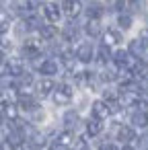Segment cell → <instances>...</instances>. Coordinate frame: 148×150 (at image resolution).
<instances>
[{"label": "cell", "instance_id": "836d02e7", "mask_svg": "<svg viewBox=\"0 0 148 150\" xmlns=\"http://www.w3.org/2000/svg\"><path fill=\"white\" fill-rule=\"evenodd\" d=\"M113 6H115V11H121V8H123V0H115Z\"/></svg>", "mask_w": 148, "mask_h": 150}, {"label": "cell", "instance_id": "8fae6325", "mask_svg": "<svg viewBox=\"0 0 148 150\" xmlns=\"http://www.w3.org/2000/svg\"><path fill=\"white\" fill-rule=\"evenodd\" d=\"M84 31H86V35H91V37H99V35H101V21H99V19H89L86 25H84Z\"/></svg>", "mask_w": 148, "mask_h": 150}, {"label": "cell", "instance_id": "44dd1931", "mask_svg": "<svg viewBox=\"0 0 148 150\" xmlns=\"http://www.w3.org/2000/svg\"><path fill=\"white\" fill-rule=\"evenodd\" d=\"M39 47L35 45V43H25V47H23V56L25 58H29V60H35V58H39Z\"/></svg>", "mask_w": 148, "mask_h": 150}, {"label": "cell", "instance_id": "7a4b0ae2", "mask_svg": "<svg viewBox=\"0 0 148 150\" xmlns=\"http://www.w3.org/2000/svg\"><path fill=\"white\" fill-rule=\"evenodd\" d=\"M109 115H111V107H109L105 101H95V103H93V117H95V119L103 121V119H107Z\"/></svg>", "mask_w": 148, "mask_h": 150}, {"label": "cell", "instance_id": "277c9868", "mask_svg": "<svg viewBox=\"0 0 148 150\" xmlns=\"http://www.w3.org/2000/svg\"><path fill=\"white\" fill-rule=\"evenodd\" d=\"M74 58L78 60V62H91L93 60V45L91 43H80L78 47H76V54H74Z\"/></svg>", "mask_w": 148, "mask_h": 150}, {"label": "cell", "instance_id": "1f68e13d", "mask_svg": "<svg viewBox=\"0 0 148 150\" xmlns=\"http://www.w3.org/2000/svg\"><path fill=\"white\" fill-rule=\"evenodd\" d=\"M76 150H89L86 142H84V140H78V144H76Z\"/></svg>", "mask_w": 148, "mask_h": 150}, {"label": "cell", "instance_id": "cb8c5ba5", "mask_svg": "<svg viewBox=\"0 0 148 150\" xmlns=\"http://www.w3.org/2000/svg\"><path fill=\"white\" fill-rule=\"evenodd\" d=\"M70 142H72V134H70V132H64V134H60V136L56 138V144H58L60 148H68Z\"/></svg>", "mask_w": 148, "mask_h": 150}, {"label": "cell", "instance_id": "f1b7e54d", "mask_svg": "<svg viewBox=\"0 0 148 150\" xmlns=\"http://www.w3.org/2000/svg\"><path fill=\"white\" fill-rule=\"evenodd\" d=\"M8 23H11L8 13L6 11H0V27H8Z\"/></svg>", "mask_w": 148, "mask_h": 150}, {"label": "cell", "instance_id": "9c48e42d", "mask_svg": "<svg viewBox=\"0 0 148 150\" xmlns=\"http://www.w3.org/2000/svg\"><path fill=\"white\" fill-rule=\"evenodd\" d=\"M121 41V35H119V31H115V29H107L105 33H103V43L107 45V47H111V45H117Z\"/></svg>", "mask_w": 148, "mask_h": 150}, {"label": "cell", "instance_id": "7c38bea8", "mask_svg": "<svg viewBox=\"0 0 148 150\" xmlns=\"http://www.w3.org/2000/svg\"><path fill=\"white\" fill-rule=\"evenodd\" d=\"M117 140H121V142H132V140H136L134 127H130V125H119V127H117Z\"/></svg>", "mask_w": 148, "mask_h": 150}, {"label": "cell", "instance_id": "3957f363", "mask_svg": "<svg viewBox=\"0 0 148 150\" xmlns=\"http://www.w3.org/2000/svg\"><path fill=\"white\" fill-rule=\"evenodd\" d=\"M62 11L66 13L68 19H74L80 15V0H64L62 2Z\"/></svg>", "mask_w": 148, "mask_h": 150}, {"label": "cell", "instance_id": "9a60e30c", "mask_svg": "<svg viewBox=\"0 0 148 150\" xmlns=\"http://www.w3.org/2000/svg\"><path fill=\"white\" fill-rule=\"evenodd\" d=\"M64 123H66L68 132L76 129V127L80 125V117H78V113H76V111H68V113L64 115Z\"/></svg>", "mask_w": 148, "mask_h": 150}, {"label": "cell", "instance_id": "484cf974", "mask_svg": "<svg viewBox=\"0 0 148 150\" xmlns=\"http://www.w3.org/2000/svg\"><path fill=\"white\" fill-rule=\"evenodd\" d=\"M97 60H99L101 64H105V62L109 60V47H107L105 43H103V45L99 47V58H97Z\"/></svg>", "mask_w": 148, "mask_h": 150}, {"label": "cell", "instance_id": "8d00e7d4", "mask_svg": "<svg viewBox=\"0 0 148 150\" xmlns=\"http://www.w3.org/2000/svg\"><path fill=\"white\" fill-rule=\"evenodd\" d=\"M2 117H4V115H2V111H0V123H2Z\"/></svg>", "mask_w": 148, "mask_h": 150}, {"label": "cell", "instance_id": "d590c367", "mask_svg": "<svg viewBox=\"0 0 148 150\" xmlns=\"http://www.w3.org/2000/svg\"><path fill=\"white\" fill-rule=\"evenodd\" d=\"M123 150H134V148H132V146H125V148H123Z\"/></svg>", "mask_w": 148, "mask_h": 150}, {"label": "cell", "instance_id": "d6986e66", "mask_svg": "<svg viewBox=\"0 0 148 150\" xmlns=\"http://www.w3.org/2000/svg\"><path fill=\"white\" fill-rule=\"evenodd\" d=\"M6 74L11 76H21L23 74V64L19 60H8L6 62Z\"/></svg>", "mask_w": 148, "mask_h": 150}, {"label": "cell", "instance_id": "74e56055", "mask_svg": "<svg viewBox=\"0 0 148 150\" xmlns=\"http://www.w3.org/2000/svg\"><path fill=\"white\" fill-rule=\"evenodd\" d=\"M0 150H2V146H0Z\"/></svg>", "mask_w": 148, "mask_h": 150}, {"label": "cell", "instance_id": "2e32d148", "mask_svg": "<svg viewBox=\"0 0 148 150\" xmlns=\"http://www.w3.org/2000/svg\"><path fill=\"white\" fill-rule=\"evenodd\" d=\"M132 123H134L136 127H146V125H148V115H146V111L136 109V111L132 113Z\"/></svg>", "mask_w": 148, "mask_h": 150}, {"label": "cell", "instance_id": "30bf717a", "mask_svg": "<svg viewBox=\"0 0 148 150\" xmlns=\"http://www.w3.org/2000/svg\"><path fill=\"white\" fill-rule=\"evenodd\" d=\"M2 115L8 117L11 121H15V119L19 117V105H15V103H11V101H4V103H2Z\"/></svg>", "mask_w": 148, "mask_h": 150}, {"label": "cell", "instance_id": "8992f818", "mask_svg": "<svg viewBox=\"0 0 148 150\" xmlns=\"http://www.w3.org/2000/svg\"><path fill=\"white\" fill-rule=\"evenodd\" d=\"M43 76H54V74H58V62L56 60H43L41 64H39V68H37Z\"/></svg>", "mask_w": 148, "mask_h": 150}, {"label": "cell", "instance_id": "603a6c76", "mask_svg": "<svg viewBox=\"0 0 148 150\" xmlns=\"http://www.w3.org/2000/svg\"><path fill=\"white\" fill-rule=\"evenodd\" d=\"M33 11H35V2H33V0H27V2H23V4L19 6V13H21L23 17H31Z\"/></svg>", "mask_w": 148, "mask_h": 150}, {"label": "cell", "instance_id": "7402d4cb", "mask_svg": "<svg viewBox=\"0 0 148 150\" xmlns=\"http://www.w3.org/2000/svg\"><path fill=\"white\" fill-rule=\"evenodd\" d=\"M39 33H41L43 39L50 41V39H54V37L58 35V29H56L54 25H41V27H39Z\"/></svg>", "mask_w": 148, "mask_h": 150}, {"label": "cell", "instance_id": "83f0119b", "mask_svg": "<svg viewBox=\"0 0 148 150\" xmlns=\"http://www.w3.org/2000/svg\"><path fill=\"white\" fill-rule=\"evenodd\" d=\"M27 27H29V29H39V27H41V25H39V19L33 17V15L27 17Z\"/></svg>", "mask_w": 148, "mask_h": 150}, {"label": "cell", "instance_id": "52a82bcc", "mask_svg": "<svg viewBox=\"0 0 148 150\" xmlns=\"http://www.w3.org/2000/svg\"><path fill=\"white\" fill-rule=\"evenodd\" d=\"M21 109H27V111H33V109H37V103H35V99L29 95V93H19V103H17Z\"/></svg>", "mask_w": 148, "mask_h": 150}, {"label": "cell", "instance_id": "4316f807", "mask_svg": "<svg viewBox=\"0 0 148 150\" xmlns=\"http://www.w3.org/2000/svg\"><path fill=\"white\" fill-rule=\"evenodd\" d=\"M64 37H66L68 41H72V39L76 37V27H74V25H70V27H66V29H64Z\"/></svg>", "mask_w": 148, "mask_h": 150}, {"label": "cell", "instance_id": "5b68a950", "mask_svg": "<svg viewBox=\"0 0 148 150\" xmlns=\"http://www.w3.org/2000/svg\"><path fill=\"white\" fill-rule=\"evenodd\" d=\"M43 15H45V19L50 23H58L60 17H62V8L58 4H45L43 6Z\"/></svg>", "mask_w": 148, "mask_h": 150}, {"label": "cell", "instance_id": "4dcf8cb0", "mask_svg": "<svg viewBox=\"0 0 148 150\" xmlns=\"http://www.w3.org/2000/svg\"><path fill=\"white\" fill-rule=\"evenodd\" d=\"M130 4H132L134 11H142V6H144V4H142V0H130Z\"/></svg>", "mask_w": 148, "mask_h": 150}, {"label": "cell", "instance_id": "ffe728a7", "mask_svg": "<svg viewBox=\"0 0 148 150\" xmlns=\"http://www.w3.org/2000/svg\"><path fill=\"white\" fill-rule=\"evenodd\" d=\"M144 41L142 39H134L132 43H130V54L134 56V58H142L144 56Z\"/></svg>", "mask_w": 148, "mask_h": 150}, {"label": "cell", "instance_id": "5bb4252c", "mask_svg": "<svg viewBox=\"0 0 148 150\" xmlns=\"http://www.w3.org/2000/svg\"><path fill=\"white\" fill-rule=\"evenodd\" d=\"M19 80H17V88L21 91V93H29V88H31V84H33V76L31 74H21V76H17Z\"/></svg>", "mask_w": 148, "mask_h": 150}, {"label": "cell", "instance_id": "ac0fdd59", "mask_svg": "<svg viewBox=\"0 0 148 150\" xmlns=\"http://www.w3.org/2000/svg\"><path fill=\"white\" fill-rule=\"evenodd\" d=\"M101 15H103V4L101 2H91L86 6V17L89 19H101Z\"/></svg>", "mask_w": 148, "mask_h": 150}, {"label": "cell", "instance_id": "d6a6232c", "mask_svg": "<svg viewBox=\"0 0 148 150\" xmlns=\"http://www.w3.org/2000/svg\"><path fill=\"white\" fill-rule=\"evenodd\" d=\"M101 150H117V146H115V144H103Z\"/></svg>", "mask_w": 148, "mask_h": 150}, {"label": "cell", "instance_id": "e575fe53", "mask_svg": "<svg viewBox=\"0 0 148 150\" xmlns=\"http://www.w3.org/2000/svg\"><path fill=\"white\" fill-rule=\"evenodd\" d=\"M33 2H35V4H39V2H45V0H33Z\"/></svg>", "mask_w": 148, "mask_h": 150}, {"label": "cell", "instance_id": "f546056e", "mask_svg": "<svg viewBox=\"0 0 148 150\" xmlns=\"http://www.w3.org/2000/svg\"><path fill=\"white\" fill-rule=\"evenodd\" d=\"M2 72H6V58H4L2 52H0V74Z\"/></svg>", "mask_w": 148, "mask_h": 150}, {"label": "cell", "instance_id": "4fadbf2b", "mask_svg": "<svg viewBox=\"0 0 148 150\" xmlns=\"http://www.w3.org/2000/svg\"><path fill=\"white\" fill-rule=\"evenodd\" d=\"M27 142H29V146H31L33 150H39V148H43V146H45V136H43V134H39V132H31Z\"/></svg>", "mask_w": 148, "mask_h": 150}, {"label": "cell", "instance_id": "ba28073f", "mask_svg": "<svg viewBox=\"0 0 148 150\" xmlns=\"http://www.w3.org/2000/svg\"><path fill=\"white\" fill-rule=\"evenodd\" d=\"M54 88H56V82H54L52 78H43V80H39V82H37V93H39L41 97L52 95V93H54Z\"/></svg>", "mask_w": 148, "mask_h": 150}, {"label": "cell", "instance_id": "d4e9b609", "mask_svg": "<svg viewBox=\"0 0 148 150\" xmlns=\"http://www.w3.org/2000/svg\"><path fill=\"white\" fill-rule=\"evenodd\" d=\"M117 25H119L121 29H130V27H132V17H130V15H119V17H117Z\"/></svg>", "mask_w": 148, "mask_h": 150}, {"label": "cell", "instance_id": "e0dca14e", "mask_svg": "<svg viewBox=\"0 0 148 150\" xmlns=\"http://www.w3.org/2000/svg\"><path fill=\"white\" fill-rule=\"evenodd\" d=\"M84 127H86V134L95 138V136H99V134H101V129H103V123H101L99 119H95V117H93V119H89V121L84 123Z\"/></svg>", "mask_w": 148, "mask_h": 150}, {"label": "cell", "instance_id": "6da1fadb", "mask_svg": "<svg viewBox=\"0 0 148 150\" xmlns=\"http://www.w3.org/2000/svg\"><path fill=\"white\" fill-rule=\"evenodd\" d=\"M52 95H54V101H56L58 105H66V103L72 99V88H70L68 84H58Z\"/></svg>", "mask_w": 148, "mask_h": 150}]
</instances>
